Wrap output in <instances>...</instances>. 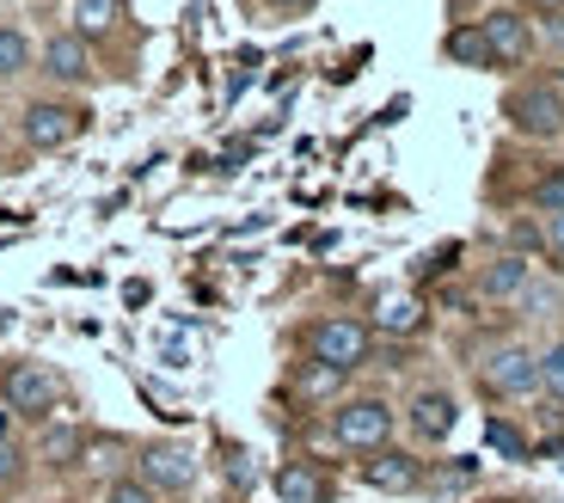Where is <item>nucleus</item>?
Masks as SVG:
<instances>
[{
    "mask_svg": "<svg viewBox=\"0 0 564 503\" xmlns=\"http://www.w3.org/2000/svg\"><path fill=\"white\" fill-rule=\"evenodd\" d=\"M325 436H332V448H344V454L368 461V454L393 448V436H399V406L387 399V393H344L338 406L325 411Z\"/></svg>",
    "mask_w": 564,
    "mask_h": 503,
    "instance_id": "f257e3e1",
    "label": "nucleus"
},
{
    "mask_svg": "<svg viewBox=\"0 0 564 503\" xmlns=\"http://www.w3.org/2000/svg\"><path fill=\"white\" fill-rule=\"evenodd\" d=\"M473 381L491 406H516V399H534L540 393V344L528 338H491L473 363Z\"/></svg>",
    "mask_w": 564,
    "mask_h": 503,
    "instance_id": "f03ea898",
    "label": "nucleus"
},
{
    "mask_svg": "<svg viewBox=\"0 0 564 503\" xmlns=\"http://www.w3.org/2000/svg\"><path fill=\"white\" fill-rule=\"evenodd\" d=\"M301 350H307V363H319V368L350 381L356 368H368V356H375V332H368V320H356V313H325V320H313L307 332H301Z\"/></svg>",
    "mask_w": 564,
    "mask_h": 503,
    "instance_id": "7ed1b4c3",
    "label": "nucleus"
},
{
    "mask_svg": "<svg viewBox=\"0 0 564 503\" xmlns=\"http://www.w3.org/2000/svg\"><path fill=\"white\" fill-rule=\"evenodd\" d=\"M19 141H25L31 154H56V148H68V141L86 136V124H93V111H86L80 98H56V93H37L19 105Z\"/></svg>",
    "mask_w": 564,
    "mask_h": 503,
    "instance_id": "20e7f679",
    "label": "nucleus"
},
{
    "mask_svg": "<svg viewBox=\"0 0 564 503\" xmlns=\"http://www.w3.org/2000/svg\"><path fill=\"white\" fill-rule=\"evenodd\" d=\"M62 375L50 363H7L0 368V406L13 411L19 424H50L62 418Z\"/></svg>",
    "mask_w": 564,
    "mask_h": 503,
    "instance_id": "39448f33",
    "label": "nucleus"
},
{
    "mask_svg": "<svg viewBox=\"0 0 564 503\" xmlns=\"http://www.w3.org/2000/svg\"><path fill=\"white\" fill-rule=\"evenodd\" d=\"M129 473L166 503V497H184V491L197 485L203 461H197V448H191V442H166V436H160V442H141L135 448V467H129Z\"/></svg>",
    "mask_w": 564,
    "mask_h": 503,
    "instance_id": "423d86ee",
    "label": "nucleus"
},
{
    "mask_svg": "<svg viewBox=\"0 0 564 503\" xmlns=\"http://www.w3.org/2000/svg\"><path fill=\"white\" fill-rule=\"evenodd\" d=\"M399 424H405V436L417 448H442L454 430H460V399H454V387H442V381H423V387L405 393Z\"/></svg>",
    "mask_w": 564,
    "mask_h": 503,
    "instance_id": "0eeeda50",
    "label": "nucleus"
},
{
    "mask_svg": "<svg viewBox=\"0 0 564 503\" xmlns=\"http://www.w3.org/2000/svg\"><path fill=\"white\" fill-rule=\"evenodd\" d=\"M503 117L528 141H564V93L552 81H528L503 93Z\"/></svg>",
    "mask_w": 564,
    "mask_h": 503,
    "instance_id": "6e6552de",
    "label": "nucleus"
},
{
    "mask_svg": "<svg viewBox=\"0 0 564 503\" xmlns=\"http://www.w3.org/2000/svg\"><path fill=\"white\" fill-rule=\"evenodd\" d=\"M37 74L50 86H93L99 81V68H93V43L80 38V31H50V38H37Z\"/></svg>",
    "mask_w": 564,
    "mask_h": 503,
    "instance_id": "1a4fd4ad",
    "label": "nucleus"
},
{
    "mask_svg": "<svg viewBox=\"0 0 564 503\" xmlns=\"http://www.w3.org/2000/svg\"><path fill=\"white\" fill-rule=\"evenodd\" d=\"M356 473H362V485L375 491H393V497H411V491L430 485V461L423 454H411V448H381V454H368V461H356Z\"/></svg>",
    "mask_w": 564,
    "mask_h": 503,
    "instance_id": "9d476101",
    "label": "nucleus"
},
{
    "mask_svg": "<svg viewBox=\"0 0 564 503\" xmlns=\"http://www.w3.org/2000/svg\"><path fill=\"white\" fill-rule=\"evenodd\" d=\"M485 43H491V62L497 68H522L528 56H534V25H528L516 7H491V13L479 19Z\"/></svg>",
    "mask_w": 564,
    "mask_h": 503,
    "instance_id": "9b49d317",
    "label": "nucleus"
},
{
    "mask_svg": "<svg viewBox=\"0 0 564 503\" xmlns=\"http://www.w3.org/2000/svg\"><path fill=\"white\" fill-rule=\"evenodd\" d=\"M528 282H534V258L528 252H497L491 265H479V295L491 308H516Z\"/></svg>",
    "mask_w": 564,
    "mask_h": 503,
    "instance_id": "f8f14e48",
    "label": "nucleus"
},
{
    "mask_svg": "<svg viewBox=\"0 0 564 503\" xmlns=\"http://www.w3.org/2000/svg\"><path fill=\"white\" fill-rule=\"evenodd\" d=\"M80 448H86V430L68 418H50L37 424V442H31V461L43 467V473H74L80 467Z\"/></svg>",
    "mask_w": 564,
    "mask_h": 503,
    "instance_id": "ddd939ff",
    "label": "nucleus"
},
{
    "mask_svg": "<svg viewBox=\"0 0 564 503\" xmlns=\"http://www.w3.org/2000/svg\"><path fill=\"white\" fill-rule=\"evenodd\" d=\"M423 325H430V313H423V301H417V295H405V289L381 295L375 313H368V332H375V338H417Z\"/></svg>",
    "mask_w": 564,
    "mask_h": 503,
    "instance_id": "4468645a",
    "label": "nucleus"
},
{
    "mask_svg": "<svg viewBox=\"0 0 564 503\" xmlns=\"http://www.w3.org/2000/svg\"><path fill=\"white\" fill-rule=\"evenodd\" d=\"M25 74H37V38L25 19H0V86H19Z\"/></svg>",
    "mask_w": 564,
    "mask_h": 503,
    "instance_id": "2eb2a0df",
    "label": "nucleus"
},
{
    "mask_svg": "<svg viewBox=\"0 0 564 503\" xmlns=\"http://www.w3.org/2000/svg\"><path fill=\"white\" fill-rule=\"evenodd\" d=\"M276 497L282 503H325V497H332V479H325L313 461H289L276 473Z\"/></svg>",
    "mask_w": 564,
    "mask_h": 503,
    "instance_id": "dca6fc26",
    "label": "nucleus"
},
{
    "mask_svg": "<svg viewBox=\"0 0 564 503\" xmlns=\"http://www.w3.org/2000/svg\"><path fill=\"white\" fill-rule=\"evenodd\" d=\"M442 56L448 62H460V68H497L491 62V43H485V31H479V19H473V25H454L448 38H442Z\"/></svg>",
    "mask_w": 564,
    "mask_h": 503,
    "instance_id": "f3484780",
    "label": "nucleus"
},
{
    "mask_svg": "<svg viewBox=\"0 0 564 503\" xmlns=\"http://www.w3.org/2000/svg\"><path fill=\"white\" fill-rule=\"evenodd\" d=\"M117 19H123V0H74V7H68V31H80L86 43L111 38Z\"/></svg>",
    "mask_w": 564,
    "mask_h": 503,
    "instance_id": "a211bd4d",
    "label": "nucleus"
},
{
    "mask_svg": "<svg viewBox=\"0 0 564 503\" xmlns=\"http://www.w3.org/2000/svg\"><path fill=\"white\" fill-rule=\"evenodd\" d=\"M123 454H135L123 436H86L80 467H74V473H105V479H117V473H123Z\"/></svg>",
    "mask_w": 564,
    "mask_h": 503,
    "instance_id": "6ab92c4d",
    "label": "nucleus"
},
{
    "mask_svg": "<svg viewBox=\"0 0 564 503\" xmlns=\"http://www.w3.org/2000/svg\"><path fill=\"white\" fill-rule=\"evenodd\" d=\"M558 308H564V289H558L552 277H540V270H534V282L522 289V301H516V313H522V320H552Z\"/></svg>",
    "mask_w": 564,
    "mask_h": 503,
    "instance_id": "aec40b11",
    "label": "nucleus"
},
{
    "mask_svg": "<svg viewBox=\"0 0 564 503\" xmlns=\"http://www.w3.org/2000/svg\"><path fill=\"white\" fill-rule=\"evenodd\" d=\"M540 393H546L552 406H564V338L540 344Z\"/></svg>",
    "mask_w": 564,
    "mask_h": 503,
    "instance_id": "412c9836",
    "label": "nucleus"
},
{
    "mask_svg": "<svg viewBox=\"0 0 564 503\" xmlns=\"http://www.w3.org/2000/svg\"><path fill=\"white\" fill-rule=\"evenodd\" d=\"M473 479H479V461H466L460 454V461H448V467H430V485L423 491H466Z\"/></svg>",
    "mask_w": 564,
    "mask_h": 503,
    "instance_id": "4be33fe9",
    "label": "nucleus"
},
{
    "mask_svg": "<svg viewBox=\"0 0 564 503\" xmlns=\"http://www.w3.org/2000/svg\"><path fill=\"white\" fill-rule=\"evenodd\" d=\"M99 503H160V497L141 485L135 473H117V479H105V485H99Z\"/></svg>",
    "mask_w": 564,
    "mask_h": 503,
    "instance_id": "5701e85b",
    "label": "nucleus"
},
{
    "mask_svg": "<svg viewBox=\"0 0 564 503\" xmlns=\"http://www.w3.org/2000/svg\"><path fill=\"white\" fill-rule=\"evenodd\" d=\"M485 436H491V448H497V454H509V461H528V436L516 430V424L491 418V424H485Z\"/></svg>",
    "mask_w": 564,
    "mask_h": 503,
    "instance_id": "b1692460",
    "label": "nucleus"
},
{
    "mask_svg": "<svg viewBox=\"0 0 564 503\" xmlns=\"http://www.w3.org/2000/svg\"><path fill=\"white\" fill-rule=\"evenodd\" d=\"M19 485H25V454H19V442H0V497Z\"/></svg>",
    "mask_w": 564,
    "mask_h": 503,
    "instance_id": "393cba45",
    "label": "nucleus"
},
{
    "mask_svg": "<svg viewBox=\"0 0 564 503\" xmlns=\"http://www.w3.org/2000/svg\"><path fill=\"white\" fill-rule=\"evenodd\" d=\"M534 210H540V215H558V210H564V172H558V167H552L546 179L534 184Z\"/></svg>",
    "mask_w": 564,
    "mask_h": 503,
    "instance_id": "a878e982",
    "label": "nucleus"
},
{
    "mask_svg": "<svg viewBox=\"0 0 564 503\" xmlns=\"http://www.w3.org/2000/svg\"><path fill=\"white\" fill-rule=\"evenodd\" d=\"M332 387H344V375H332V368H319V363L301 368V393H332Z\"/></svg>",
    "mask_w": 564,
    "mask_h": 503,
    "instance_id": "bb28decb",
    "label": "nucleus"
},
{
    "mask_svg": "<svg viewBox=\"0 0 564 503\" xmlns=\"http://www.w3.org/2000/svg\"><path fill=\"white\" fill-rule=\"evenodd\" d=\"M540 246H546L552 258H564V210L558 215H540Z\"/></svg>",
    "mask_w": 564,
    "mask_h": 503,
    "instance_id": "cd10ccee",
    "label": "nucleus"
},
{
    "mask_svg": "<svg viewBox=\"0 0 564 503\" xmlns=\"http://www.w3.org/2000/svg\"><path fill=\"white\" fill-rule=\"evenodd\" d=\"M0 442H19V418L7 406H0Z\"/></svg>",
    "mask_w": 564,
    "mask_h": 503,
    "instance_id": "c85d7f7f",
    "label": "nucleus"
},
{
    "mask_svg": "<svg viewBox=\"0 0 564 503\" xmlns=\"http://www.w3.org/2000/svg\"><path fill=\"white\" fill-rule=\"evenodd\" d=\"M270 13H301V7H313V0H264Z\"/></svg>",
    "mask_w": 564,
    "mask_h": 503,
    "instance_id": "c756f323",
    "label": "nucleus"
},
{
    "mask_svg": "<svg viewBox=\"0 0 564 503\" xmlns=\"http://www.w3.org/2000/svg\"><path fill=\"white\" fill-rule=\"evenodd\" d=\"M534 7H540L546 19H564V0H534Z\"/></svg>",
    "mask_w": 564,
    "mask_h": 503,
    "instance_id": "7c9ffc66",
    "label": "nucleus"
}]
</instances>
